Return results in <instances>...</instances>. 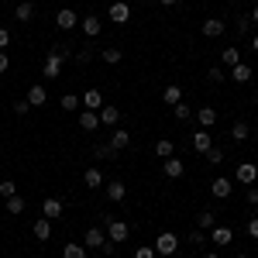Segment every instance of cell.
Instances as JSON below:
<instances>
[{
  "mask_svg": "<svg viewBox=\"0 0 258 258\" xmlns=\"http://www.w3.org/2000/svg\"><path fill=\"white\" fill-rule=\"evenodd\" d=\"M103 231H107V241H114V244L131 238V224L127 220H110V214L103 217Z\"/></svg>",
  "mask_w": 258,
  "mask_h": 258,
  "instance_id": "cell-1",
  "label": "cell"
},
{
  "mask_svg": "<svg viewBox=\"0 0 258 258\" xmlns=\"http://www.w3.org/2000/svg\"><path fill=\"white\" fill-rule=\"evenodd\" d=\"M152 248H155V255L169 258V255H176V251H179V238L172 234V231H162L159 238H155V244H152Z\"/></svg>",
  "mask_w": 258,
  "mask_h": 258,
  "instance_id": "cell-2",
  "label": "cell"
},
{
  "mask_svg": "<svg viewBox=\"0 0 258 258\" xmlns=\"http://www.w3.org/2000/svg\"><path fill=\"white\" fill-rule=\"evenodd\" d=\"M59 73H62V55L55 48H48V55L41 59V76H45V80H55Z\"/></svg>",
  "mask_w": 258,
  "mask_h": 258,
  "instance_id": "cell-3",
  "label": "cell"
},
{
  "mask_svg": "<svg viewBox=\"0 0 258 258\" xmlns=\"http://www.w3.org/2000/svg\"><path fill=\"white\" fill-rule=\"evenodd\" d=\"M234 182H241V186H255L258 182V165L255 162H241L238 169H234Z\"/></svg>",
  "mask_w": 258,
  "mask_h": 258,
  "instance_id": "cell-4",
  "label": "cell"
},
{
  "mask_svg": "<svg viewBox=\"0 0 258 258\" xmlns=\"http://www.w3.org/2000/svg\"><path fill=\"white\" fill-rule=\"evenodd\" d=\"M207 241H214L217 248H224V244H231V241H234V231H231L227 224H214V227L207 231Z\"/></svg>",
  "mask_w": 258,
  "mask_h": 258,
  "instance_id": "cell-5",
  "label": "cell"
},
{
  "mask_svg": "<svg viewBox=\"0 0 258 258\" xmlns=\"http://www.w3.org/2000/svg\"><path fill=\"white\" fill-rule=\"evenodd\" d=\"M76 24H80V14H76L73 7H62L59 14H55V28H59V31H73Z\"/></svg>",
  "mask_w": 258,
  "mask_h": 258,
  "instance_id": "cell-6",
  "label": "cell"
},
{
  "mask_svg": "<svg viewBox=\"0 0 258 258\" xmlns=\"http://www.w3.org/2000/svg\"><path fill=\"white\" fill-rule=\"evenodd\" d=\"M182 172H186V165H182V159H176V155L162 159V176H165V179H182Z\"/></svg>",
  "mask_w": 258,
  "mask_h": 258,
  "instance_id": "cell-7",
  "label": "cell"
},
{
  "mask_svg": "<svg viewBox=\"0 0 258 258\" xmlns=\"http://www.w3.org/2000/svg\"><path fill=\"white\" fill-rule=\"evenodd\" d=\"M200 31H203L207 38H220V35L227 31V21L224 18H207L203 24H200Z\"/></svg>",
  "mask_w": 258,
  "mask_h": 258,
  "instance_id": "cell-8",
  "label": "cell"
},
{
  "mask_svg": "<svg viewBox=\"0 0 258 258\" xmlns=\"http://www.w3.org/2000/svg\"><path fill=\"white\" fill-rule=\"evenodd\" d=\"M231 193H234V182H231V179L217 176L214 182H210V197H214V200H227Z\"/></svg>",
  "mask_w": 258,
  "mask_h": 258,
  "instance_id": "cell-9",
  "label": "cell"
},
{
  "mask_svg": "<svg viewBox=\"0 0 258 258\" xmlns=\"http://www.w3.org/2000/svg\"><path fill=\"white\" fill-rule=\"evenodd\" d=\"M103 241H107V231L103 227H90L86 234H83V248H103Z\"/></svg>",
  "mask_w": 258,
  "mask_h": 258,
  "instance_id": "cell-10",
  "label": "cell"
},
{
  "mask_svg": "<svg viewBox=\"0 0 258 258\" xmlns=\"http://www.w3.org/2000/svg\"><path fill=\"white\" fill-rule=\"evenodd\" d=\"M97 114H100V124H107V127H117L120 124V110L114 107V103H103Z\"/></svg>",
  "mask_w": 258,
  "mask_h": 258,
  "instance_id": "cell-11",
  "label": "cell"
},
{
  "mask_svg": "<svg viewBox=\"0 0 258 258\" xmlns=\"http://www.w3.org/2000/svg\"><path fill=\"white\" fill-rule=\"evenodd\" d=\"M114 152H124L131 145V131H120V127H110V141H107Z\"/></svg>",
  "mask_w": 258,
  "mask_h": 258,
  "instance_id": "cell-12",
  "label": "cell"
},
{
  "mask_svg": "<svg viewBox=\"0 0 258 258\" xmlns=\"http://www.w3.org/2000/svg\"><path fill=\"white\" fill-rule=\"evenodd\" d=\"M28 103H31V107H45V103H48V90H45V86H41V83H35V86H28Z\"/></svg>",
  "mask_w": 258,
  "mask_h": 258,
  "instance_id": "cell-13",
  "label": "cell"
},
{
  "mask_svg": "<svg viewBox=\"0 0 258 258\" xmlns=\"http://www.w3.org/2000/svg\"><path fill=\"white\" fill-rule=\"evenodd\" d=\"M41 217L59 220V217H62V200H55V197H45V203H41Z\"/></svg>",
  "mask_w": 258,
  "mask_h": 258,
  "instance_id": "cell-14",
  "label": "cell"
},
{
  "mask_svg": "<svg viewBox=\"0 0 258 258\" xmlns=\"http://www.w3.org/2000/svg\"><path fill=\"white\" fill-rule=\"evenodd\" d=\"M210 148H214V138H210V131H193V152L207 155Z\"/></svg>",
  "mask_w": 258,
  "mask_h": 258,
  "instance_id": "cell-15",
  "label": "cell"
},
{
  "mask_svg": "<svg viewBox=\"0 0 258 258\" xmlns=\"http://www.w3.org/2000/svg\"><path fill=\"white\" fill-rule=\"evenodd\" d=\"M251 76H255V69H251L248 62H238V66H231V76H227V80H234V83H248Z\"/></svg>",
  "mask_w": 258,
  "mask_h": 258,
  "instance_id": "cell-16",
  "label": "cell"
},
{
  "mask_svg": "<svg viewBox=\"0 0 258 258\" xmlns=\"http://www.w3.org/2000/svg\"><path fill=\"white\" fill-rule=\"evenodd\" d=\"M80 127H83V131H97V127H100V114H97V110H83V107H80Z\"/></svg>",
  "mask_w": 258,
  "mask_h": 258,
  "instance_id": "cell-17",
  "label": "cell"
},
{
  "mask_svg": "<svg viewBox=\"0 0 258 258\" xmlns=\"http://www.w3.org/2000/svg\"><path fill=\"white\" fill-rule=\"evenodd\" d=\"M197 120H200V127H203V131H210V127L217 124V110H214V107H200Z\"/></svg>",
  "mask_w": 258,
  "mask_h": 258,
  "instance_id": "cell-18",
  "label": "cell"
},
{
  "mask_svg": "<svg viewBox=\"0 0 258 258\" xmlns=\"http://www.w3.org/2000/svg\"><path fill=\"white\" fill-rule=\"evenodd\" d=\"M14 18L28 24V21L35 18V4H31V0H18V4H14Z\"/></svg>",
  "mask_w": 258,
  "mask_h": 258,
  "instance_id": "cell-19",
  "label": "cell"
},
{
  "mask_svg": "<svg viewBox=\"0 0 258 258\" xmlns=\"http://www.w3.org/2000/svg\"><path fill=\"white\" fill-rule=\"evenodd\" d=\"M100 31H103V21L100 18H93V14L83 18V35H86V38H100Z\"/></svg>",
  "mask_w": 258,
  "mask_h": 258,
  "instance_id": "cell-20",
  "label": "cell"
},
{
  "mask_svg": "<svg viewBox=\"0 0 258 258\" xmlns=\"http://www.w3.org/2000/svg\"><path fill=\"white\" fill-rule=\"evenodd\" d=\"M110 21L114 24H127L131 21V7L127 4H110Z\"/></svg>",
  "mask_w": 258,
  "mask_h": 258,
  "instance_id": "cell-21",
  "label": "cell"
},
{
  "mask_svg": "<svg viewBox=\"0 0 258 258\" xmlns=\"http://www.w3.org/2000/svg\"><path fill=\"white\" fill-rule=\"evenodd\" d=\"M103 107V93L100 90H86L83 93V110H100Z\"/></svg>",
  "mask_w": 258,
  "mask_h": 258,
  "instance_id": "cell-22",
  "label": "cell"
},
{
  "mask_svg": "<svg viewBox=\"0 0 258 258\" xmlns=\"http://www.w3.org/2000/svg\"><path fill=\"white\" fill-rule=\"evenodd\" d=\"M31 234H35L38 241H48V238H52V220L38 217V220H35V227H31Z\"/></svg>",
  "mask_w": 258,
  "mask_h": 258,
  "instance_id": "cell-23",
  "label": "cell"
},
{
  "mask_svg": "<svg viewBox=\"0 0 258 258\" xmlns=\"http://www.w3.org/2000/svg\"><path fill=\"white\" fill-rule=\"evenodd\" d=\"M83 186H86V189H100V186H103V172H100V169H86V172H83Z\"/></svg>",
  "mask_w": 258,
  "mask_h": 258,
  "instance_id": "cell-24",
  "label": "cell"
},
{
  "mask_svg": "<svg viewBox=\"0 0 258 258\" xmlns=\"http://www.w3.org/2000/svg\"><path fill=\"white\" fill-rule=\"evenodd\" d=\"M124 197H127V186H124L120 179H114V182L107 186V200H110V203H120Z\"/></svg>",
  "mask_w": 258,
  "mask_h": 258,
  "instance_id": "cell-25",
  "label": "cell"
},
{
  "mask_svg": "<svg viewBox=\"0 0 258 258\" xmlns=\"http://www.w3.org/2000/svg\"><path fill=\"white\" fill-rule=\"evenodd\" d=\"M59 107L66 110V114H80V107H83V100L76 97V93H66V97L59 100Z\"/></svg>",
  "mask_w": 258,
  "mask_h": 258,
  "instance_id": "cell-26",
  "label": "cell"
},
{
  "mask_svg": "<svg viewBox=\"0 0 258 258\" xmlns=\"http://www.w3.org/2000/svg\"><path fill=\"white\" fill-rule=\"evenodd\" d=\"M214 224H217V217H214V210H210V207H203V210L197 214V227H200V231H210Z\"/></svg>",
  "mask_w": 258,
  "mask_h": 258,
  "instance_id": "cell-27",
  "label": "cell"
},
{
  "mask_svg": "<svg viewBox=\"0 0 258 258\" xmlns=\"http://www.w3.org/2000/svg\"><path fill=\"white\" fill-rule=\"evenodd\" d=\"M24 207H28V203H24V197H21V193H14V197L4 200V210H7V214H24Z\"/></svg>",
  "mask_w": 258,
  "mask_h": 258,
  "instance_id": "cell-28",
  "label": "cell"
},
{
  "mask_svg": "<svg viewBox=\"0 0 258 258\" xmlns=\"http://www.w3.org/2000/svg\"><path fill=\"white\" fill-rule=\"evenodd\" d=\"M162 100H165V103H172V107H176V103H182V90H179L176 83H169V86H165V90H162Z\"/></svg>",
  "mask_w": 258,
  "mask_h": 258,
  "instance_id": "cell-29",
  "label": "cell"
},
{
  "mask_svg": "<svg viewBox=\"0 0 258 258\" xmlns=\"http://www.w3.org/2000/svg\"><path fill=\"white\" fill-rule=\"evenodd\" d=\"M155 155H159V159H169V155H176V145H172L169 138H159V141H155Z\"/></svg>",
  "mask_w": 258,
  "mask_h": 258,
  "instance_id": "cell-30",
  "label": "cell"
},
{
  "mask_svg": "<svg viewBox=\"0 0 258 258\" xmlns=\"http://www.w3.org/2000/svg\"><path fill=\"white\" fill-rule=\"evenodd\" d=\"M62 258H86V248H83L80 241H69V244L62 248Z\"/></svg>",
  "mask_w": 258,
  "mask_h": 258,
  "instance_id": "cell-31",
  "label": "cell"
},
{
  "mask_svg": "<svg viewBox=\"0 0 258 258\" xmlns=\"http://www.w3.org/2000/svg\"><path fill=\"white\" fill-rule=\"evenodd\" d=\"M100 59L107 62V66H117V62L124 59V52H120V48H100Z\"/></svg>",
  "mask_w": 258,
  "mask_h": 258,
  "instance_id": "cell-32",
  "label": "cell"
},
{
  "mask_svg": "<svg viewBox=\"0 0 258 258\" xmlns=\"http://www.w3.org/2000/svg\"><path fill=\"white\" fill-rule=\"evenodd\" d=\"M238 62H241L238 48H224V52H220V66H227V69H231V66H238Z\"/></svg>",
  "mask_w": 258,
  "mask_h": 258,
  "instance_id": "cell-33",
  "label": "cell"
},
{
  "mask_svg": "<svg viewBox=\"0 0 258 258\" xmlns=\"http://www.w3.org/2000/svg\"><path fill=\"white\" fill-rule=\"evenodd\" d=\"M90 59H93V48H76V52H73V62H76L80 69H86Z\"/></svg>",
  "mask_w": 258,
  "mask_h": 258,
  "instance_id": "cell-34",
  "label": "cell"
},
{
  "mask_svg": "<svg viewBox=\"0 0 258 258\" xmlns=\"http://www.w3.org/2000/svg\"><path fill=\"white\" fill-rule=\"evenodd\" d=\"M231 141H248V124L244 120H234V127H231Z\"/></svg>",
  "mask_w": 258,
  "mask_h": 258,
  "instance_id": "cell-35",
  "label": "cell"
},
{
  "mask_svg": "<svg viewBox=\"0 0 258 258\" xmlns=\"http://www.w3.org/2000/svg\"><path fill=\"white\" fill-rule=\"evenodd\" d=\"M172 114H176V120H193V107L189 103H176Z\"/></svg>",
  "mask_w": 258,
  "mask_h": 258,
  "instance_id": "cell-36",
  "label": "cell"
},
{
  "mask_svg": "<svg viewBox=\"0 0 258 258\" xmlns=\"http://www.w3.org/2000/svg\"><path fill=\"white\" fill-rule=\"evenodd\" d=\"M14 193H18V182H14V179H4V182H0V200L14 197Z\"/></svg>",
  "mask_w": 258,
  "mask_h": 258,
  "instance_id": "cell-37",
  "label": "cell"
},
{
  "mask_svg": "<svg viewBox=\"0 0 258 258\" xmlns=\"http://www.w3.org/2000/svg\"><path fill=\"white\" fill-rule=\"evenodd\" d=\"M207 162H210V165H220V162H224V148H217V145H214V148L207 152Z\"/></svg>",
  "mask_w": 258,
  "mask_h": 258,
  "instance_id": "cell-38",
  "label": "cell"
},
{
  "mask_svg": "<svg viewBox=\"0 0 258 258\" xmlns=\"http://www.w3.org/2000/svg\"><path fill=\"white\" fill-rule=\"evenodd\" d=\"M93 155H97V159H114L117 152H114L110 145H97V148H93Z\"/></svg>",
  "mask_w": 258,
  "mask_h": 258,
  "instance_id": "cell-39",
  "label": "cell"
},
{
  "mask_svg": "<svg viewBox=\"0 0 258 258\" xmlns=\"http://www.w3.org/2000/svg\"><path fill=\"white\" fill-rule=\"evenodd\" d=\"M11 110H14L18 117H28V110H31V103H28V100H14V107H11Z\"/></svg>",
  "mask_w": 258,
  "mask_h": 258,
  "instance_id": "cell-40",
  "label": "cell"
},
{
  "mask_svg": "<svg viewBox=\"0 0 258 258\" xmlns=\"http://www.w3.org/2000/svg\"><path fill=\"white\" fill-rule=\"evenodd\" d=\"M207 80H210V83H224L227 76H224V69H220V66H214V69H207Z\"/></svg>",
  "mask_w": 258,
  "mask_h": 258,
  "instance_id": "cell-41",
  "label": "cell"
},
{
  "mask_svg": "<svg viewBox=\"0 0 258 258\" xmlns=\"http://www.w3.org/2000/svg\"><path fill=\"white\" fill-rule=\"evenodd\" d=\"M248 28H251V18H248V14H244V18H238L234 31H238V35H248Z\"/></svg>",
  "mask_w": 258,
  "mask_h": 258,
  "instance_id": "cell-42",
  "label": "cell"
},
{
  "mask_svg": "<svg viewBox=\"0 0 258 258\" xmlns=\"http://www.w3.org/2000/svg\"><path fill=\"white\" fill-rule=\"evenodd\" d=\"M135 258H155V248H152V244H138Z\"/></svg>",
  "mask_w": 258,
  "mask_h": 258,
  "instance_id": "cell-43",
  "label": "cell"
},
{
  "mask_svg": "<svg viewBox=\"0 0 258 258\" xmlns=\"http://www.w3.org/2000/svg\"><path fill=\"white\" fill-rule=\"evenodd\" d=\"M189 241H193V244H207V231H189Z\"/></svg>",
  "mask_w": 258,
  "mask_h": 258,
  "instance_id": "cell-44",
  "label": "cell"
},
{
  "mask_svg": "<svg viewBox=\"0 0 258 258\" xmlns=\"http://www.w3.org/2000/svg\"><path fill=\"white\" fill-rule=\"evenodd\" d=\"M248 238L258 241V214H255V217H248Z\"/></svg>",
  "mask_w": 258,
  "mask_h": 258,
  "instance_id": "cell-45",
  "label": "cell"
},
{
  "mask_svg": "<svg viewBox=\"0 0 258 258\" xmlns=\"http://www.w3.org/2000/svg\"><path fill=\"white\" fill-rule=\"evenodd\" d=\"M7 69H11V55H7V52H0V76H4Z\"/></svg>",
  "mask_w": 258,
  "mask_h": 258,
  "instance_id": "cell-46",
  "label": "cell"
},
{
  "mask_svg": "<svg viewBox=\"0 0 258 258\" xmlns=\"http://www.w3.org/2000/svg\"><path fill=\"white\" fill-rule=\"evenodd\" d=\"M7 45H11V31H7V28H0V52H4Z\"/></svg>",
  "mask_w": 258,
  "mask_h": 258,
  "instance_id": "cell-47",
  "label": "cell"
},
{
  "mask_svg": "<svg viewBox=\"0 0 258 258\" xmlns=\"http://www.w3.org/2000/svg\"><path fill=\"white\" fill-rule=\"evenodd\" d=\"M248 203L258 207V186H248Z\"/></svg>",
  "mask_w": 258,
  "mask_h": 258,
  "instance_id": "cell-48",
  "label": "cell"
},
{
  "mask_svg": "<svg viewBox=\"0 0 258 258\" xmlns=\"http://www.w3.org/2000/svg\"><path fill=\"white\" fill-rule=\"evenodd\" d=\"M248 18H251V24H258V4L251 7V14H248Z\"/></svg>",
  "mask_w": 258,
  "mask_h": 258,
  "instance_id": "cell-49",
  "label": "cell"
},
{
  "mask_svg": "<svg viewBox=\"0 0 258 258\" xmlns=\"http://www.w3.org/2000/svg\"><path fill=\"white\" fill-rule=\"evenodd\" d=\"M159 4H162V7H176L179 0H159Z\"/></svg>",
  "mask_w": 258,
  "mask_h": 258,
  "instance_id": "cell-50",
  "label": "cell"
},
{
  "mask_svg": "<svg viewBox=\"0 0 258 258\" xmlns=\"http://www.w3.org/2000/svg\"><path fill=\"white\" fill-rule=\"evenodd\" d=\"M251 48H255V52H258V35H255V38H251Z\"/></svg>",
  "mask_w": 258,
  "mask_h": 258,
  "instance_id": "cell-51",
  "label": "cell"
},
{
  "mask_svg": "<svg viewBox=\"0 0 258 258\" xmlns=\"http://www.w3.org/2000/svg\"><path fill=\"white\" fill-rule=\"evenodd\" d=\"M203 258H220V255H214V251H210V255H203Z\"/></svg>",
  "mask_w": 258,
  "mask_h": 258,
  "instance_id": "cell-52",
  "label": "cell"
},
{
  "mask_svg": "<svg viewBox=\"0 0 258 258\" xmlns=\"http://www.w3.org/2000/svg\"><path fill=\"white\" fill-rule=\"evenodd\" d=\"M110 4H127V0H110Z\"/></svg>",
  "mask_w": 258,
  "mask_h": 258,
  "instance_id": "cell-53",
  "label": "cell"
},
{
  "mask_svg": "<svg viewBox=\"0 0 258 258\" xmlns=\"http://www.w3.org/2000/svg\"><path fill=\"white\" fill-rule=\"evenodd\" d=\"M4 4H18V0H4Z\"/></svg>",
  "mask_w": 258,
  "mask_h": 258,
  "instance_id": "cell-54",
  "label": "cell"
},
{
  "mask_svg": "<svg viewBox=\"0 0 258 258\" xmlns=\"http://www.w3.org/2000/svg\"><path fill=\"white\" fill-rule=\"evenodd\" d=\"M138 4H152V0H138Z\"/></svg>",
  "mask_w": 258,
  "mask_h": 258,
  "instance_id": "cell-55",
  "label": "cell"
},
{
  "mask_svg": "<svg viewBox=\"0 0 258 258\" xmlns=\"http://www.w3.org/2000/svg\"><path fill=\"white\" fill-rule=\"evenodd\" d=\"M255 145H258V131H255Z\"/></svg>",
  "mask_w": 258,
  "mask_h": 258,
  "instance_id": "cell-56",
  "label": "cell"
},
{
  "mask_svg": "<svg viewBox=\"0 0 258 258\" xmlns=\"http://www.w3.org/2000/svg\"><path fill=\"white\" fill-rule=\"evenodd\" d=\"M231 4H241V0H231Z\"/></svg>",
  "mask_w": 258,
  "mask_h": 258,
  "instance_id": "cell-57",
  "label": "cell"
},
{
  "mask_svg": "<svg viewBox=\"0 0 258 258\" xmlns=\"http://www.w3.org/2000/svg\"><path fill=\"white\" fill-rule=\"evenodd\" d=\"M238 258H248V255H238Z\"/></svg>",
  "mask_w": 258,
  "mask_h": 258,
  "instance_id": "cell-58",
  "label": "cell"
},
{
  "mask_svg": "<svg viewBox=\"0 0 258 258\" xmlns=\"http://www.w3.org/2000/svg\"><path fill=\"white\" fill-rule=\"evenodd\" d=\"M255 103H258V93H255Z\"/></svg>",
  "mask_w": 258,
  "mask_h": 258,
  "instance_id": "cell-59",
  "label": "cell"
}]
</instances>
